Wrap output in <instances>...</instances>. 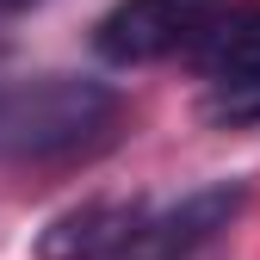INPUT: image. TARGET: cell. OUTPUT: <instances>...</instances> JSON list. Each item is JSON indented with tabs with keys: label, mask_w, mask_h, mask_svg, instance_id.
I'll return each mask as SVG.
<instances>
[{
	"label": "cell",
	"mask_w": 260,
	"mask_h": 260,
	"mask_svg": "<svg viewBox=\"0 0 260 260\" xmlns=\"http://www.w3.org/2000/svg\"><path fill=\"white\" fill-rule=\"evenodd\" d=\"M118 93L93 75H13L0 81V161H62L106 143Z\"/></svg>",
	"instance_id": "cell-1"
},
{
	"label": "cell",
	"mask_w": 260,
	"mask_h": 260,
	"mask_svg": "<svg viewBox=\"0 0 260 260\" xmlns=\"http://www.w3.org/2000/svg\"><path fill=\"white\" fill-rule=\"evenodd\" d=\"M217 0H118V7L93 25V50L112 69H137V62H161L186 50L211 25Z\"/></svg>",
	"instance_id": "cell-2"
},
{
	"label": "cell",
	"mask_w": 260,
	"mask_h": 260,
	"mask_svg": "<svg viewBox=\"0 0 260 260\" xmlns=\"http://www.w3.org/2000/svg\"><path fill=\"white\" fill-rule=\"evenodd\" d=\"M19 7H31V0H0V13H19Z\"/></svg>",
	"instance_id": "cell-6"
},
{
	"label": "cell",
	"mask_w": 260,
	"mask_h": 260,
	"mask_svg": "<svg viewBox=\"0 0 260 260\" xmlns=\"http://www.w3.org/2000/svg\"><path fill=\"white\" fill-rule=\"evenodd\" d=\"M248 205V186L242 180H223V186H205V192H186L174 211L161 217H143V230L130 236V248L118 260H186L199 254L217 230H230Z\"/></svg>",
	"instance_id": "cell-3"
},
{
	"label": "cell",
	"mask_w": 260,
	"mask_h": 260,
	"mask_svg": "<svg viewBox=\"0 0 260 260\" xmlns=\"http://www.w3.org/2000/svg\"><path fill=\"white\" fill-rule=\"evenodd\" d=\"M205 118L211 124H260V56L205 69Z\"/></svg>",
	"instance_id": "cell-5"
},
{
	"label": "cell",
	"mask_w": 260,
	"mask_h": 260,
	"mask_svg": "<svg viewBox=\"0 0 260 260\" xmlns=\"http://www.w3.org/2000/svg\"><path fill=\"white\" fill-rule=\"evenodd\" d=\"M149 205L143 199H87L56 211L44 230H38V260H118L130 248V236L143 230Z\"/></svg>",
	"instance_id": "cell-4"
}]
</instances>
